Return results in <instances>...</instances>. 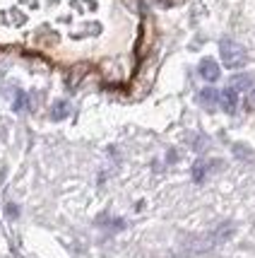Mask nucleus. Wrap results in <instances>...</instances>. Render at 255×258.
Instances as JSON below:
<instances>
[{"mask_svg": "<svg viewBox=\"0 0 255 258\" xmlns=\"http://www.w3.org/2000/svg\"><path fill=\"white\" fill-rule=\"evenodd\" d=\"M219 53H222V63L229 70H236V68H243L248 56H245V48L241 44H236L233 39H222L219 44Z\"/></svg>", "mask_w": 255, "mask_h": 258, "instance_id": "f257e3e1", "label": "nucleus"}, {"mask_svg": "<svg viewBox=\"0 0 255 258\" xmlns=\"http://www.w3.org/2000/svg\"><path fill=\"white\" fill-rule=\"evenodd\" d=\"M198 70H200V75L207 80V82H217L219 75H222V70H219V66H217V60H214V58H202V60H200V66H198Z\"/></svg>", "mask_w": 255, "mask_h": 258, "instance_id": "f03ea898", "label": "nucleus"}, {"mask_svg": "<svg viewBox=\"0 0 255 258\" xmlns=\"http://www.w3.org/2000/svg\"><path fill=\"white\" fill-rule=\"evenodd\" d=\"M219 106H222L226 113H233V111H236V106H238V90L226 87V90L219 92Z\"/></svg>", "mask_w": 255, "mask_h": 258, "instance_id": "7ed1b4c3", "label": "nucleus"}, {"mask_svg": "<svg viewBox=\"0 0 255 258\" xmlns=\"http://www.w3.org/2000/svg\"><path fill=\"white\" fill-rule=\"evenodd\" d=\"M198 101L202 104V106H207V109H214V106L219 104V92L212 90V87H207V90H202L198 94Z\"/></svg>", "mask_w": 255, "mask_h": 258, "instance_id": "20e7f679", "label": "nucleus"}, {"mask_svg": "<svg viewBox=\"0 0 255 258\" xmlns=\"http://www.w3.org/2000/svg\"><path fill=\"white\" fill-rule=\"evenodd\" d=\"M70 116V104L67 101H56L51 106V121H63Z\"/></svg>", "mask_w": 255, "mask_h": 258, "instance_id": "39448f33", "label": "nucleus"}, {"mask_svg": "<svg viewBox=\"0 0 255 258\" xmlns=\"http://www.w3.org/2000/svg\"><path fill=\"white\" fill-rule=\"evenodd\" d=\"M231 87L233 90H253V75H248V73H243V75H236V78L231 80Z\"/></svg>", "mask_w": 255, "mask_h": 258, "instance_id": "423d86ee", "label": "nucleus"}, {"mask_svg": "<svg viewBox=\"0 0 255 258\" xmlns=\"http://www.w3.org/2000/svg\"><path fill=\"white\" fill-rule=\"evenodd\" d=\"M24 104H27V97H24L22 92H20V94H17V101H15V111H22Z\"/></svg>", "mask_w": 255, "mask_h": 258, "instance_id": "0eeeda50", "label": "nucleus"}, {"mask_svg": "<svg viewBox=\"0 0 255 258\" xmlns=\"http://www.w3.org/2000/svg\"><path fill=\"white\" fill-rule=\"evenodd\" d=\"M245 104H248V109H255V87L250 90V94H248V101H245Z\"/></svg>", "mask_w": 255, "mask_h": 258, "instance_id": "6e6552de", "label": "nucleus"}, {"mask_svg": "<svg viewBox=\"0 0 255 258\" xmlns=\"http://www.w3.org/2000/svg\"><path fill=\"white\" fill-rule=\"evenodd\" d=\"M8 215H10V217H17V205L8 203Z\"/></svg>", "mask_w": 255, "mask_h": 258, "instance_id": "1a4fd4ad", "label": "nucleus"}]
</instances>
